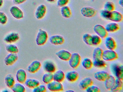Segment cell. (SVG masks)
<instances>
[{"mask_svg": "<svg viewBox=\"0 0 123 92\" xmlns=\"http://www.w3.org/2000/svg\"><path fill=\"white\" fill-rule=\"evenodd\" d=\"M20 39V35L16 32H11L8 34L4 39V41L8 44L15 43Z\"/></svg>", "mask_w": 123, "mask_h": 92, "instance_id": "obj_11", "label": "cell"}, {"mask_svg": "<svg viewBox=\"0 0 123 92\" xmlns=\"http://www.w3.org/2000/svg\"><path fill=\"white\" fill-rule=\"evenodd\" d=\"M102 40L101 38L97 34L92 35V46H96L99 45L101 43Z\"/></svg>", "mask_w": 123, "mask_h": 92, "instance_id": "obj_37", "label": "cell"}, {"mask_svg": "<svg viewBox=\"0 0 123 92\" xmlns=\"http://www.w3.org/2000/svg\"><path fill=\"white\" fill-rule=\"evenodd\" d=\"M80 12L84 17L91 18L96 15L97 11L95 9L90 6H84L81 9Z\"/></svg>", "mask_w": 123, "mask_h": 92, "instance_id": "obj_5", "label": "cell"}, {"mask_svg": "<svg viewBox=\"0 0 123 92\" xmlns=\"http://www.w3.org/2000/svg\"><path fill=\"white\" fill-rule=\"evenodd\" d=\"M85 0V1H89V0Z\"/></svg>", "mask_w": 123, "mask_h": 92, "instance_id": "obj_49", "label": "cell"}, {"mask_svg": "<svg viewBox=\"0 0 123 92\" xmlns=\"http://www.w3.org/2000/svg\"><path fill=\"white\" fill-rule=\"evenodd\" d=\"M18 59V56L17 54L9 53L5 58L4 62L7 66L13 65Z\"/></svg>", "mask_w": 123, "mask_h": 92, "instance_id": "obj_12", "label": "cell"}, {"mask_svg": "<svg viewBox=\"0 0 123 92\" xmlns=\"http://www.w3.org/2000/svg\"><path fill=\"white\" fill-rule=\"evenodd\" d=\"M110 69L113 75L117 78L123 80V65L118 63H113L110 66Z\"/></svg>", "mask_w": 123, "mask_h": 92, "instance_id": "obj_1", "label": "cell"}, {"mask_svg": "<svg viewBox=\"0 0 123 92\" xmlns=\"http://www.w3.org/2000/svg\"><path fill=\"white\" fill-rule=\"evenodd\" d=\"M42 81L44 83L47 85L53 80V73L46 72L43 75Z\"/></svg>", "mask_w": 123, "mask_h": 92, "instance_id": "obj_34", "label": "cell"}, {"mask_svg": "<svg viewBox=\"0 0 123 92\" xmlns=\"http://www.w3.org/2000/svg\"><path fill=\"white\" fill-rule=\"evenodd\" d=\"M16 80L21 83H25L27 79V74L25 70L23 69H20L18 70L16 75Z\"/></svg>", "mask_w": 123, "mask_h": 92, "instance_id": "obj_17", "label": "cell"}, {"mask_svg": "<svg viewBox=\"0 0 123 92\" xmlns=\"http://www.w3.org/2000/svg\"><path fill=\"white\" fill-rule=\"evenodd\" d=\"M47 88L52 92H60L64 90V87L62 83L54 80L47 84Z\"/></svg>", "mask_w": 123, "mask_h": 92, "instance_id": "obj_6", "label": "cell"}, {"mask_svg": "<svg viewBox=\"0 0 123 92\" xmlns=\"http://www.w3.org/2000/svg\"><path fill=\"white\" fill-rule=\"evenodd\" d=\"M123 85L122 80L116 78L114 86L110 91L113 92H119L122 90Z\"/></svg>", "mask_w": 123, "mask_h": 92, "instance_id": "obj_28", "label": "cell"}, {"mask_svg": "<svg viewBox=\"0 0 123 92\" xmlns=\"http://www.w3.org/2000/svg\"><path fill=\"white\" fill-rule=\"evenodd\" d=\"M25 85L29 88L33 89L40 84V82L38 80L33 78H28L26 80Z\"/></svg>", "mask_w": 123, "mask_h": 92, "instance_id": "obj_26", "label": "cell"}, {"mask_svg": "<svg viewBox=\"0 0 123 92\" xmlns=\"http://www.w3.org/2000/svg\"><path fill=\"white\" fill-rule=\"evenodd\" d=\"M95 33L102 39H105L108 36V32L106 31L105 27L100 24H96L93 27Z\"/></svg>", "mask_w": 123, "mask_h": 92, "instance_id": "obj_7", "label": "cell"}, {"mask_svg": "<svg viewBox=\"0 0 123 92\" xmlns=\"http://www.w3.org/2000/svg\"><path fill=\"white\" fill-rule=\"evenodd\" d=\"M41 65V63L40 61L37 60H34L28 66L27 70L31 73H36L40 69Z\"/></svg>", "mask_w": 123, "mask_h": 92, "instance_id": "obj_13", "label": "cell"}, {"mask_svg": "<svg viewBox=\"0 0 123 92\" xmlns=\"http://www.w3.org/2000/svg\"><path fill=\"white\" fill-rule=\"evenodd\" d=\"M47 91L46 87L43 85H39L33 89V92H45Z\"/></svg>", "mask_w": 123, "mask_h": 92, "instance_id": "obj_40", "label": "cell"}, {"mask_svg": "<svg viewBox=\"0 0 123 92\" xmlns=\"http://www.w3.org/2000/svg\"><path fill=\"white\" fill-rule=\"evenodd\" d=\"M81 60L80 55L78 52H74L72 54L68 60L69 65L72 68L76 69L80 65Z\"/></svg>", "mask_w": 123, "mask_h": 92, "instance_id": "obj_3", "label": "cell"}, {"mask_svg": "<svg viewBox=\"0 0 123 92\" xmlns=\"http://www.w3.org/2000/svg\"><path fill=\"white\" fill-rule=\"evenodd\" d=\"M43 69L46 72L53 73L56 71V67L54 62L51 60H46L43 63Z\"/></svg>", "mask_w": 123, "mask_h": 92, "instance_id": "obj_10", "label": "cell"}, {"mask_svg": "<svg viewBox=\"0 0 123 92\" xmlns=\"http://www.w3.org/2000/svg\"><path fill=\"white\" fill-rule=\"evenodd\" d=\"M11 89L14 92H25L26 91L25 86L22 83L19 82L15 83Z\"/></svg>", "mask_w": 123, "mask_h": 92, "instance_id": "obj_32", "label": "cell"}, {"mask_svg": "<svg viewBox=\"0 0 123 92\" xmlns=\"http://www.w3.org/2000/svg\"><path fill=\"white\" fill-rule=\"evenodd\" d=\"M66 92H74V90H70V89H69V90H67L66 91Z\"/></svg>", "mask_w": 123, "mask_h": 92, "instance_id": "obj_47", "label": "cell"}, {"mask_svg": "<svg viewBox=\"0 0 123 92\" xmlns=\"http://www.w3.org/2000/svg\"><path fill=\"white\" fill-rule=\"evenodd\" d=\"M111 12H109L104 9H102L100 11V16L102 18L108 20L111 14Z\"/></svg>", "mask_w": 123, "mask_h": 92, "instance_id": "obj_38", "label": "cell"}, {"mask_svg": "<svg viewBox=\"0 0 123 92\" xmlns=\"http://www.w3.org/2000/svg\"><path fill=\"white\" fill-rule=\"evenodd\" d=\"M49 41L52 44L55 45H62L65 42V39L63 36L59 34H55L51 36Z\"/></svg>", "mask_w": 123, "mask_h": 92, "instance_id": "obj_14", "label": "cell"}, {"mask_svg": "<svg viewBox=\"0 0 123 92\" xmlns=\"http://www.w3.org/2000/svg\"><path fill=\"white\" fill-rule=\"evenodd\" d=\"M8 92V91H9L7 90H3L2 92Z\"/></svg>", "mask_w": 123, "mask_h": 92, "instance_id": "obj_48", "label": "cell"}, {"mask_svg": "<svg viewBox=\"0 0 123 92\" xmlns=\"http://www.w3.org/2000/svg\"><path fill=\"white\" fill-rule=\"evenodd\" d=\"M47 11V8L46 5L41 4L37 8L35 13L36 18L39 20L42 19L46 16Z\"/></svg>", "mask_w": 123, "mask_h": 92, "instance_id": "obj_8", "label": "cell"}, {"mask_svg": "<svg viewBox=\"0 0 123 92\" xmlns=\"http://www.w3.org/2000/svg\"><path fill=\"white\" fill-rule=\"evenodd\" d=\"M85 90L87 92H100V90L98 87L93 85L88 87Z\"/></svg>", "mask_w": 123, "mask_h": 92, "instance_id": "obj_41", "label": "cell"}, {"mask_svg": "<svg viewBox=\"0 0 123 92\" xmlns=\"http://www.w3.org/2000/svg\"><path fill=\"white\" fill-rule=\"evenodd\" d=\"M118 58V54L114 50L107 49L103 52L102 59L106 62L113 61Z\"/></svg>", "mask_w": 123, "mask_h": 92, "instance_id": "obj_4", "label": "cell"}, {"mask_svg": "<svg viewBox=\"0 0 123 92\" xmlns=\"http://www.w3.org/2000/svg\"><path fill=\"white\" fill-rule=\"evenodd\" d=\"M6 51L9 53L17 54L19 52V49L16 45L10 44L6 47Z\"/></svg>", "mask_w": 123, "mask_h": 92, "instance_id": "obj_33", "label": "cell"}, {"mask_svg": "<svg viewBox=\"0 0 123 92\" xmlns=\"http://www.w3.org/2000/svg\"><path fill=\"white\" fill-rule=\"evenodd\" d=\"M5 81L7 87L11 89L15 83V78L13 75L11 74H8L6 75L5 77Z\"/></svg>", "mask_w": 123, "mask_h": 92, "instance_id": "obj_27", "label": "cell"}, {"mask_svg": "<svg viewBox=\"0 0 123 92\" xmlns=\"http://www.w3.org/2000/svg\"><path fill=\"white\" fill-rule=\"evenodd\" d=\"M4 4L3 0H0V7H2Z\"/></svg>", "mask_w": 123, "mask_h": 92, "instance_id": "obj_46", "label": "cell"}, {"mask_svg": "<svg viewBox=\"0 0 123 92\" xmlns=\"http://www.w3.org/2000/svg\"><path fill=\"white\" fill-rule=\"evenodd\" d=\"M60 13L62 16L65 18H70L72 16V11L68 6H66L61 7Z\"/></svg>", "mask_w": 123, "mask_h": 92, "instance_id": "obj_25", "label": "cell"}, {"mask_svg": "<svg viewBox=\"0 0 123 92\" xmlns=\"http://www.w3.org/2000/svg\"><path fill=\"white\" fill-rule=\"evenodd\" d=\"M46 0L49 3H53L55 2L56 0Z\"/></svg>", "mask_w": 123, "mask_h": 92, "instance_id": "obj_45", "label": "cell"}, {"mask_svg": "<svg viewBox=\"0 0 123 92\" xmlns=\"http://www.w3.org/2000/svg\"><path fill=\"white\" fill-rule=\"evenodd\" d=\"M8 17L5 13L0 11V23L2 24H6L8 21Z\"/></svg>", "mask_w": 123, "mask_h": 92, "instance_id": "obj_39", "label": "cell"}, {"mask_svg": "<svg viewBox=\"0 0 123 92\" xmlns=\"http://www.w3.org/2000/svg\"><path fill=\"white\" fill-rule=\"evenodd\" d=\"M48 37V33L46 31L41 29H39L36 38L37 44L40 46L44 45L47 42Z\"/></svg>", "mask_w": 123, "mask_h": 92, "instance_id": "obj_2", "label": "cell"}, {"mask_svg": "<svg viewBox=\"0 0 123 92\" xmlns=\"http://www.w3.org/2000/svg\"><path fill=\"white\" fill-rule=\"evenodd\" d=\"M53 73V80L60 82H62L64 80L65 74L62 70H59Z\"/></svg>", "mask_w": 123, "mask_h": 92, "instance_id": "obj_24", "label": "cell"}, {"mask_svg": "<svg viewBox=\"0 0 123 92\" xmlns=\"http://www.w3.org/2000/svg\"><path fill=\"white\" fill-rule=\"evenodd\" d=\"M103 50L101 48L97 47L95 48L92 53L93 60L102 59V55Z\"/></svg>", "mask_w": 123, "mask_h": 92, "instance_id": "obj_29", "label": "cell"}, {"mask_svg": "<svg viewBox=\"0 0 123 92\" xmlns=\"http://www.w3.org/2000/svg\"><path fill=\"white\" fill-rule=\"evenodd\" d=\"M27 0H13V2L14 4L20 5L25 2Z\"/></svg>", "mask_w": 123, "mask_h": 92, "instance_id": "obj_43", "label": "cell"}, {"mask_svg": "<svg viewBox=\"0 0 123 92\" xmlns=\"http://www.w3.org/2000/svg\"><path fill=\"white\" fill-rule=\"evenodd\" d=\"M10 13L15 18L20 19L24 17V13L19 7L16 6H12L10 9Z\"/></svg>", "mask_w": 123, "mask_h": 92, "instance_id": "obj_9", "label": "cell"}, {"mask_svg": "<svg viewBox=\"0 0 123 92\" xmlns=\"http://www.w3.org/2000/svg\"><path fill=\"white\" fill-rule=\"evenodd\" d=\"M123 16L122 14L117 11H114L111 12L109 21H111L113 22H120L122 21Z\"/></svg>", "mask_w": 123, "mask_h": 92, "instance_id": "obj_15", "label": "cell"}, {"mask_svg": "<svg viewBox=\"0 0 123 92\" xmlns=\"http://www.w3.org/2000/svg\"><path fill=\"white\" fill-rule=\"evenodd\" d=\"M118 4L120 6L122 7H123V0H119L118 1Z\"/></svg>", "mask_w": 123, "mask_h": 92, "instance_id": "obj_44", "label": "cell"}, {"mask_svg": "<svg viewBox=\"0 0 123 92\" xmlns=\"http://www.w3.org/2000/svg\"><path fill=\"white\" fill-rule=\"evenodd\" d=\"M93 66L96 68H104L106 67L105 61L103 59L93 60Z\"/></svg>", "mask_w": 123, "mask_h": 92, "instance_id": "obj_31", "label": "cell"}, {"mask_svg": "<svg viewBox=\"0 0 123 92\" xmlns=\"http://www.w3.org/2000/svg\"><path fill=\"white\" fill-rule=\"evenodd\" d=\"M105 45L107 49L114 50L116 48L117 43L115 40L110 36H107L105 38Z\"/></svg>", "mask_w": 123, "mask_h": 92, "instance_id": "obj_19", "label": "cell"}, {"mask_svg": "<svg viewBox=\"0 0 123 92\" xmlns=\"http://www.w3.org/2000/svg\"><path fill=\"white\" fill-rule=\"evenodd\" d=\"M92 35L88 33H86L82 36V40L87 45L92 46Z\"/></svg>", "mask_w": 123, "mask_h": 92, "instance_id": "obj_36", "label": "cell"}, {"mask_svg": "<svg viewBox=\"0 0 123 92\" xmlns=\"http://www.w3.org/2000/svg\"><path fill=\"white\" fill-rule=\"evenodd\" d=\"M109 75V73L106 71H99L95 73L94 77L96 80L101 82H104Z\"/></svg>", "mask_w": 123, "mask_h": 92, "instance_id": "obj_22", "label": "cell"}, {"mask_svg": "<svg viewBox=\"0 0 123 92\" xmlns=\"http://www.w3.org/2000/svg\"><path fill=\"white\" fill-rule=\"evenodd\" d=\"M70 0H57V5L59 7H62L67 6Z\"/></svg>", "mask_w": 123, "mask_h": 92, "instance_id": "obj_42", "label": "cell"}, {"mask_svg": "<svg viewBox=\"0 0 123 92\" xmlns=\"http://www.w3.org/2000/svg\"><path fill=\"white\" fill-rule=\"evenodd\" d=\"M82 65L83 67L87 70L91 69L93 67V61L88 58L83 59L82 62Z\"/></svg>", "mask_w": 123, "mask_h": 92, "instance_id": "obj_30", "label": "cell"}, {"mask_svg": "<svg viewBox=\"0 0 123 92\" xmlns=\"http://www.w3.org/2000/svg\"><path fill=\"white\" fill-rule=\"evenodd\" d=\"M115 9V4L112 1H108L104 4V10L109 12H112L114 11Z\"/></svg>", "mask_w": 123, "mask_h": 92, "instance_id": "obj_35", "label": "cell"}, {"mask_svg": "<svg viewBox=\"0 0 123 92\" xmlns=\"http://www.w3.org/2000/svg\"><path fill=\"white\" fill-rule=\"evenodd\" d=\"M79 78V74L75 70L68 72L65 75V78L68 82H74L78 80Z\"/></svg>", "mask_w": 123, "mask_h": 92, "instance_id": "obj_20", "label": "cell"}, {"mask_svg": "<svg viewBox=\"0 0 123 92\" xmlns=\"http://www.w3.org/2000/svg\"><path fill=\"white\" fill-rule=\"evenodd\" d=\"M106 31L109 33L116 32L120 29L119 25L116 22H112L108 23L105 27Z\"/></svg>", "mask_w": 123, "mask_h": 92, "instance_id": "obj_23", "label": "cell"}, {"mask_svg": "<svg viewBox=\"0 0 123 92\" xmlns=\"http://www.w3.org/2000/svg\"><path fill=\"white\" fill-rule=\"evenodd\" d=\"M70 52L64 49L59 50L56 53V55L59 59L64 61H68L71 56Z\"/></svg>", "mask_w": 123, "mask_h": 92, "instance_id": "obj_18", "label": "cell"}, {"mask_svg": "<svg viewBox=\"0 0 123 92\" xmlns=\"http://www.w3.org/2000/svg\"><path fill=\"white\" fill-rule=\"evenodd\" d=\"M93 80L89 77L85 78L80 80L79 84V87L82 90H85L88 87L93 84Z\"/></svg>", "mask_w": 123, "mask_h": 92, "instance_id": "obj_16", "label": "cell"}, {"mask_svg": "<svg viewBox=\"0 0 123 92\" xmlns=\"http://www.w3.org/2000/svg\"><path fill=\"white\" fill-rule=\"evenodd\" d=\"M116 78L113 75H110L104 81L105 87L108 90L111 91L114 86Z\"/></svg>", "mask_w": 123, "mask_h": 92, "instance_id": "obj_21", "label": "cell"}]
</instances>
